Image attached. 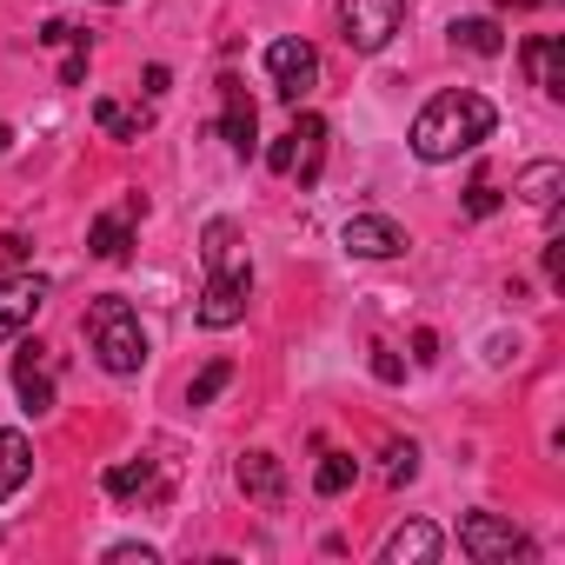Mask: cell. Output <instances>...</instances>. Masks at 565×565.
Segmentation results:
<instances>
[{"mask_svg":"<svg viewBox=\"0 0 565 565\" xmlns=\"http://www.w3.org/2000/svg\"><path fill=\"white\" fill-rule=\"evenodd\" d=\"M492 127H499V107H492L486 94L446 87V94H433V100L419 107V120H413V153H419L426 167H439V160H459V153H472L479 140H492Z\"/></svg>","mask_w":565,"mask_h":565,"instance_id":"6da1fadb","label":"cell"},{"mask_svg":"<svg viewBox=\"0 0 565 565\" xmlns=\"http://www.w3.org/2000/svg\"><path fill=\"white\" fill-rule=\"evenodd\" d=\"M87 340H94V360H100L114 380H127V373L147 366V327H140V313H134L120 294H107V300L87 307Z\"/></svg>","mask_w":565,"mask_h":565,"instance_id":"7a4b0ae2","label":"cell"},{"mask_svg":"<svg viewBox=\"0 0 565 565\" xmlns=\"http://www.w3.org/2000/svg\"><path fill=\"white\" fill-rule=\"evenodd\" d=\"M459 552L479 558V565H512V558H532V539L499 512H466L459 519Z\"/></svg>","mask_w":565,"mask_h":565,"instance_id":"3957f363","label":"cell"},{"mask_svg":"<svg viewBox=\"0 0 565 565\" xmlns=\"http://www.w3.org/2000/svg\"><path fill=\"white\" fill-rule=\"evenodd\" d=\"M406 21V0H340V41L353 54H380Z\"/></svg>","mask_w":565,"mask_h":565,"instance_id":"277c9868","label":"cell"},{"mask_svg":"<svg viewBox=\"0 0 565 565\" xmlns=\"http://www.w3.org/2000/svg\"><path fill=\"white\" fill-rule=\"evenodd\" d=\"M320 160H327V120H320V114H300L294 134L273 140V153H266L273 173H287V180H300V186L320 180Z\"/></svg>","mask_w":565,"mask_h":565,"instance_id":"5b68a950","label":"cell"},{"mask_svg":"<svg viewBox=\"0 0 565 565\" xmlns=\"http://www.w3.org/2000/svg\"><path fill=\"white\" fill-rule=\"evenodd\" d=\"M246 294H253V266H233V273H206V287H200V327L206 333H226L246 320Z\"/></svg>","mask_w":565,"mask_h":565,"instance_id":"8992f818","label":"cell"},{"mask_svg":"<svg viewBox=\"0 0 565 565\" xmlns=\"http://www.w3.org/2000/svg\"><path fill=\"white\" fill-rule=\"evenodd\" d=\"M266 74H273V94L279 100H307L313 94V81H320V54H313V41H273L266 47Z\"/></svg>","mask_w":565,"mask_h":565,"instance_id":"52a82bcc","label":"cell"},{"mask_svg":"<svg viewBox=\"0 0 565 565\" xmlns=\"http://www.w3.org/2000/svg\"><path fill=\"white\" fill-rule=\"evenodd\" d=\"M41 307H47V279L41 273H8L0 279V340H21Z\"/></svg>","mask_w":565,"mask_h":565,"instance_id":"ba28073f","label":"cell"},{"mask_svg":"<svg viewBox=\"0 0 565 565\" xmlns=\"http://www.w3.org/2000/svg\"><path fill=\"white\" fill-rule=\"evenodd\" d=\"M340 246H347L353 259H399V253H406V233H399L386 213H353V220L340 226Z\"/></svg>","mask_w":565,"mask_h":565,"instance_id":"9c48e42d","label":"cell"},{"mask_svg":"<svg viewBox=\"0 0 565 565\" xmlns=\"http://www.w3.org/2000/svg\"><path fill=\"white\" fill-rule=\"evenodd\" d=\"M14 393H21L28 413H54V353L41 340H21V353H14Z\"/></svg>","mask_w":565,"mask_h":565,"instance_id":"30bf717a","label":"cell"},{"mask_svg":"<svg viewBox=\"0 0 565 565\" xmlns=\"http://www.w3.org/2000/svg\"><path fill=\"white\" fill-rule=\"evenodd\" d=\"M220 100H226V114H220V140L239 153V160H253V147H259V107L246 100V87L226 74L220 81Z\"/></svg>","mask_w":565,"mask_h":565,"instance_id":"8fae6325","label":"cell"},{"mask_svg":"<svg viewBox=\"0 0 565 565\" xmlns=\"http://www.w3.org/2000/svg\"><path fill=\"white\" fill-rule=\"evenodd\" d=\"M147 206L140 200H127L120 213H100L94 220V233H87V246H94V259H107V266H120L127 253H134V220H140Z\"/></svg>","mask_w":565,"mask_h":565,"instance_id":"7c38bea8","label":"cell"},{"mask_svg":"<svg viewBox=\"0 0 565 565\" xmlns=\"http://www.w3.org/2000/svg\"><path fill=\"white\" fill-rule=\"evenodd\" d=\"M233 479H239V492L259 499V505H279V499H287V466H279L273 452H239Z\"/></svg>","mask_w":565,"mask_h":565,"instance_id":"4fadbf2b","label":"cell"},{"mask_svg":"<svg viewBox=\"0 0 565 565\" xmlns=\"http://www.w3.org/2000/svg\"><path fill=\"white\" fill-rule=\"evenodd\" d=\"M525 81L539 87V94H565V41L558 34H539V41H525Z\"/></svg>","mask_w":565,"mask_h":565,"instance_id":"5bb4252c","label":"cell"},{"mask_svg":"<svg viewBox=\"0 0 565 565\" xmlns=\"http://www.w3.org/2000/svg\"><path fill=\"white\" fill-rule=\"evenodd\" d=\"M439 525H426V519H413V525H399L393 539H386V565H433L439 558Z\"/></svg>","mask_w":565,"mask_h":565,"instance_id":"9a60e30c","label":"cell"},{"mask_svg":"<svg viewBox=\"0 0 565 565\" xmlns=\"http://www.w3.org/2000/svg\"><path fill=\"white\" fill-rule=\"evenodd\" d=\"M200 259H206V273H233V266H246L239 226H233V220H206V233H200Z\"/></svg>","mask_w":565,"mask_h":565,"instance_id":"2e32d148","label":"cell"},{"mask_svg":"<svg viewBox=\"0 0 565 565\" xmlns=\"http://www.w3.org/2000/svg\"><path fill=\"white\" fill-rule=\"evenodd\" d=\"M34 479V446L21 439V433H8V426H0V505H8L21 486Z\"/></svg>","mask_w":565,"mask_h":565,"instance_id":"e0dca14e","label":"cell"},{"mask_svg":"<svg viewBox=\"0 0 565 565\" xmlns=\"http://www.w3.org/2000/svg\"><path fill=\"white\" fill-rule=\"evenodd\" d=\"M107 492H114V499H160L153 459H120V466H107Z\"/></svg>","mask_w":565,"mask_h":565,"instance_id":"ac0fdd59","label":"cell"},{"mask_svg":"<svg viewBox=\"0 0 565 565\" xmlns=\"http://www.w3.org/2000/svg\"><path fill=\"white\" fill-rule=\"evenodd\" d=\"M519 193H525L532 206H545V213H552V206H558V193H565V167H558V160H532V167L519 173Z\"/></svg>","mask_w":565,"mask_h":565,"instance_id":"d6986e66","label":"cell"},{"mask_svg":"<svg viewBox=\"0 0 565 565\" xmlns=\"http://www.w3.org/2000/svg\"><path fill=\"white\" fill-rule=\"evenodd\" d=\"M94 120H100L107 140H140V134H147V114L127 107V100H94Z\"/></svg>","mask_w":565,"mask_h":565,"instance_id":"ffe728a7","label":"cell"},{"mask_svg":"<svg viewBox=\"0 0 565 565\" xmlns=\"http://www.w3.org/2000/svg\"><path fill=\"white\" fill-rule=\"evenodd\" d=\"M452 47H466V54L492 61V54L505 47V34H499V21H452Z\"/></svg>","mask_w":565,"mask_h":565,"instance_id":"44dd1931","label":"cell"},{"mask_svg":"<svg viewBox=\"0 0 565 565\" xmlns=\"http://www.w3.org/2000/svg\"><path fill=\"white\" fill-rule=\"evenodd\" d=\"M353 479H360V459H353V452H327L320 472H313V492H320V499H340Z\"/></svg>","mask_w":565,"mask_h":565,"instance_id":"7402d4cb","label":"cell"},{"mask_svg":"<svg viewBox=\"0 0 565 565\" xmlns=\"http://www.w3.org/2000/svg\"><path fill=\"white\" fill-rule=\"evenodd\" d=\"M419 479V446L413 439H393L386 446V486H413Z\"/></svg>","mask_w":565,"mask_h":565,"instance_id":"603a6c76","label":"cell"},{"mask_svg":"<svg viewBox=\"0 0 565 565\" xmlns=\"http://www.w3.org/2000/svg\"><path fill=\"white\" fill-rule=\"evenodd\" d=\"M226 380H233V360H206V373H200V380L186 386V406H206V399H213V393H220Z\"/></svg>","mask_w":565,"mask_h":565,"instance_id":"cb8c5ba5","label":"cell"},{"mask_svg":"<svg viewBox=\"0 0 565 565\" xmlns=\"http://www.w3.org/2000/svg\"><path fill=\"white\" fill-rule=\"evenodd\" d=\"M466 213H472V220L499 213V186H492V180H472V193H466Z\"/></svg>","mask_w":565,"mask_h":565,"instance_id":"d4e9b609","label":"cell"},{"mask_svg":"<svg viewBox=\"0 0 565 565\" xmlns=\"http://www.w3.org/2000/svg\"><path fill=\"white\" fill-rule=\"evenodd\" d=\"M81 81H87V41H74L61 61V87H81Z\"/></svg>","mask_w":565,"mask_h":565,"instance_id":"484cf974","label":"cell"},{"mask_svg":"<svg viewBox=\"0 0 565 565\" xmlns=\"http://www.w3.org/2000/svg\"><path fill=\"white\" fill-rule=\"evenodd\" d=\"M373 380H386V386H399V380H406V366H399V353H393V347H373Z\"/></svg>","mask_w":565,"mask_h":565,"instance_id":"4316f807","label":"cell"},{"mask_svg":"<svg viewBox=\"0 0 565 565\" xmlns=\"http://www.w3.org/2000/svg\"><path fill=\"white\" fill-rule=\"evenodd\" d=\"M28 253H34V246H28V233H0V266H8V273H14V266H28Z\"/></svg>","mask_w":565,"mask_h":565,"instance_id":"83f0119b","label":"cell"},{"mask_svg":"<svg viewBox=\"0 0 565 565\" xmlns=\"http://www.w3.org/2000/svg\"><path fill=\"white\" fill-rule=\"evenodd\" d=\"M74 41H87V34L67 28V21H47V28H41V47H74Z\"/></svg>","mask_w":565,"mask_h":565,"instance_id":"f1b7e54d","label":"cell"},{"mask_svg":"<svg viewBox=\"0 0 565 565\" xmlns=\"http://www.w3.org/2000/svg\"><path fill=\"white\" fill-rule=\"evenodd\" d=\"M107 565H153V545H107Z\"/></svg>","mask_w":565,"mask_h":565,"instance_id":"f546056e","label":"cell"},{"mask_svg":"<svg viewBox=\"0 0 565 565\" xmlns=\"http://www.w3.org/2000/svg\"><path fill=\"white\" fill-rule=\"evenodd\" d=\"M545 279L565 287V239H545Z\"/></svg>","mask_w":565,"mask_h":565,"instance_id":"4dcf8cb0","label":"cell"},{"mask_svg":"<svg viewBox=\"0 0 565 565\" xmlns=\"http://www.w3.org/2000/svg\"><path fill=\"white\" fill-rule=\"evenodd\" d=\"M413 360H419V366H433V360H439V333H433V327H419V333H413Z\"/></svg>","mask_w":565,"mask_h":565,"instance_id":"1f68e13d","label":"cell"},{"mask_svg":"<svg viewBox=\"0 0 565 565\" xmlns=\"http://www.w3.org/2000/svg\"><path fill=\"white\" fill-rule=\"evenodd\" d=\"M167 87H173V74H167V67H147V94H153V100H160V94H167Z\"/></svg>","mask_w":565,"mask_h":565,"instance_id":"d6a6232c","label":"cell"},{"mask_svg":"<svg viewBox=\"0 0 565 565\" xmlns=\"http://www.w3.org/2000/svg\"><path fill=\"white\" fill-rule=\"evenodd\" d=\"M492 8H512V14H525V8H552V0H492Z\"/></svg>","mask_w":565,"mask_h":565,"instance_id":"836d02e7","label":"cell"},{"mask_svg":"<svg viewBox=\"0 0 565 565\" xmlns=\"http://www.w3.org/2000/svg\"><path fill=\"white\" fill-rule=\"evenodd\" d=\"M8 140H14V127H8V120H0V153H8Z\"/></svg>","mask_w":565,"mask_h":565,"instance_id":"e575fe53","label":"cell"},{"mask_svg":"<svg viewBox=\"0 0 565 565\" xmlns=\"http://www.w3.org/2000/svg\"><path fill=\"white\" fill-rule=\"evenodd\" d=\"M107 8H114V0H107Z\"/></svg>","mask_w":565,"mask_h":565,"instance_id":"d590c367","label":"cell"}]
</instances>
